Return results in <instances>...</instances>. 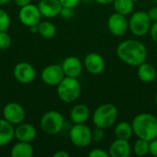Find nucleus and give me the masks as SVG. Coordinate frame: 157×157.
<instances>
[{
    "instance_id": "nucleus-1",
    "label": "nucleus",
    "mask_w": 157,
    "mask_h": 157,
    "mask_svg": "<svg viewBox=\"0 0 157 157\" xmlns=\"http://www.w3.org/2000/svg\"><path fill=\"white\" fill-rule=\"evenodd\" d=\"M118 58L130 66H139L147 58L145 45L138 40H126L121 41L116 50Z\"/></svg>"
},
{
    "instance_id": "nucleus-2",
    "label": "nucleus",
    "mask_w": 157,
    "mask_h": 157,
    "mask_svg": "<svg viewBox=\"0 0 157 157\" xmlns=\"http://www.w3.org/2000/svg\"><path fill=\"white\" fill-rule=\"evenodd\" d=\"M133 134L138 138L152 141L157 138V118L150 113H141L132 122Z\"/></svg>"
},
{
    "instance_id": "nucleus-3",
    "label": "nucleus",
    "mask_w": 157,
    "mask_h": 157,
    "mask_svg": "<svg viewBox=\"0 0 157 157\" xmlns=\"http://www.w3.org/2000/svg\"><path fill=\"white\" fill-rule=\"evenodd\" d=\"M118 116L119 110L117 107L111 103H105L95 109L92 115V121L95 127L106 130L116 122Z\"/></svg>"
},
{
    "instance_id": "nucleus-4",
    "label": "nucleus",
    "mask_w": 157,
    "mask_h": 157,
    "mask_svg": "<svg viewBox=\"0 0 157 157\" xmlns=\"http://www.w3.org/2000/svg\"><path fill=\"white\" fill-rule=\"evenodd\" d=\"M81 94V85L77 78L65 76L57 86V96L64 103H73Z\"/></svg>"
},
{
    "instance_id": "nucleus-5",
    "label": "nucleus",
    "mask_w": 157,
    "mask_h": 157,
    "mask_svg": "<svg viewBox=\"0 0 157 157\" xmlns=\"http://www.w3.org/2000/svg\"><path fill=\"white\" fill-rule=\"evenodd\" d=\"M41 130L49 135H55L61 132L64 126V118L57 110H50L45 112L40 121Z\"/></svg>"
},
{
    "instance_id": "nucleus-6",
    "label": "nucleus",
    "mask_w": 157,
    "mask_h": 157,
    "mask_svg": "<svg viewBox=\"0 0 157 157\" xmlns=\"http://www.w3.org/2000/svg\"><path fill=\"white\" fill-rule=\"evenodd\" d=\"M151 25L152 20L145 11H136L129 19V29L137 37H143L149 33Z\"/></svg>"
},
{
    "instance_id": "nucleus-7",
    "label": "nucleus",
    "mask_w": 157,
    "mask_h": 157,
    "mask_svg": "<svg viewBox=\"0 0 157 157\" xmlns=\"http://www.w3.org/2000/svg\"><path fill=\"white\" fill-rule=\"evenodd\" d=\"M69 138L72 144L79 148H86L93 141L92 131L85 123L82 124H74L70 129Z\"/></svg>"
},
{
    "instance_id": "nucleus-8",
    "label": "nucleus",
    "mask_w": 157,
    "mask_h": 157,
    "mask_svg": "<svg viewBox=\"0 0 157 157\" xmlns=\"http://www.w3.org/2000/svg\"><path fill=\"white\" fill-rule=\"evenodd\" d=\"M41 17L42 16L38 6L33 5L31 3L20 7L18 12V18L20 22L28 28L34 25H38L40 21Z\"/></svg>"
},
{
    "instance_id": "nucleus-9",
    "label": "nucleus",
    "mask_w": 157,
    "mask_h": 157,
    "mask_svg": "<svg viewBox=\"0 0 157 157\" xmlns=\"http://www.w3.org/2000/svg\"><path fill=\"white\" fill-rule=\"evenodd\" d=\"M64 77L63 68L59 64H50L44 67L40 73L42 82L49 86H57Z\"/></svg>"
},
{
    "instance_id": "nucleus-10",
    "label": "nucleus",
    "mask_w": 157,
    "mask_h": 157,
    "mask_svg": "<svg viewBox=\"0 0 157 157\" xmlns=\"http://www.w3.org/2000/svg\"><path fill=\"white\" fill-rule=\"evenodd\" d=\"M2 114L3 118L12 125H18L23 122L26 116L24 108L17 102H10L5 105Z\"/></svg>"
},
{
    "instance_id": "nucleus-11",
    "label": "nucleus",
    "mask_w": 157,
    "mask_h": 157,
    "mask_svg": "<svg viewBox=\"0 0 157 157\" xmlns=\"http://www.w3.org/2000/svg\"><path fill=\"white\" fill-rule=\"evenodd\" d=\"M108 29L116 37L123 36L129 29V21L126 16L114 12L108 18Z\"/></svg>"
},
{
    "instance_id": "nucleus-12",
    "label": "nucleus",
    "mask_w": 157,
    "mask_h": 157,
    "mask_svg": "<svg viewBox=\"0 0 157 157\" xmlns=\"http://www.w3.org/2000/svg\"><path fill=\"white\" fill-rule=\"evenodd\" d=\"M14 77L21 84H29L36 77V70L30 63L21 62L15 65L13 70Z\"/></svg>"
},
{
    "instance_id": "nucleus-13",
    "label": "nucleus",
    "mask_w": 157,
    "mask_h": 157,
    "mask_svg": "<svg viewBox=\"0 0 157 157\" xmlns=\"http://www.w3.org/2000/svg\"><path fill=\"white\" fill-rule=\"evenodd\" d=\"M84 66L86 70L91 75H100L106 67L104 58L98 52L88 53L84 60Z\"/></svg>"
},
{
    "instance_id": "nucleus-14",
    "label": "nucleus",
    "mask_w": 157,
    "mask_h": 157,
    "mask_svg": "<svg viewBox=\"0 0 157 157\" xmlns=\"http://www.w3.org/2000/svg\"><path fill=\"white\" fill-rule=\"evenodd\" d=\"M61 66L65 76L77 78L83 71L84 64L78 57L68 56L63 61Z\"/></svg>"
},
{
    "instance_id": "nucleus-15",
    "label": "nucleus",
    "mask_w": 157,
    "mask_h": 157,
    "mask_svg": "<svg viewBox=\"0 0 157 157\" xmlns=\"http://www.w3.org/2000/svg\"><path fill=\"white\" fill-rule=\"evenodd\" d=\"M38 7L42 17L52 18L60 15L63 6L59 0H40Z\"/></svg>"
},
{
    "instance_id": "nucleus-16",
    "label": "nucleus",
    "mask_w": 157,
    "mask_h": 157,
    "mask_svg": "<svg viewBox=\"0 0 157 157\" xmlns=\"http://www.w3.org/2000/svg\"><path fill=\"white\" fill-rule=\"evenodd\" d=\"M132 152V147L128 140L119 139L114 140L109 148V157H128Z\"/></svg>"
},
{
    "instance_id": "nucleus-17",
    "label": "nucleus",
    "mask_w": 157,
    "mask_h": 157,
    "mask_svg": "<svg viewBox=\"0 0 157 157\" xmlns=\"http://www.w3.org/2000/svg\"><path fill=\"white\" fill-rule=\"evenodd\" d=\"M37 136L36 128L30 123H19L15 128V138L20 142H32Z\"/></svg>"
},
{
    "instance_id": "nucleus-18",
    "label": "nucleus",
    "mask_w": 157,
    "mask_h": 157,
    "mask_svg": "<svg viewBox=\"0 0 157 157\" xmlns=\"http://www.w3.org/2000/svg\"><path fill=\"white\" fill-rule=\"evenodd\" d=\"M70 120L74 124L86 123L90 117V110L85 104H76L70 110Z\"/></svg>"
},
{
    "instance_id": "nucleus-19",
    "label": "nucleus",
    "mask_w": 157,
    "mask_h": 157,
    "mask_svg": "<svg viewBox=\"0 0 157 157\" xmlns=\"http://www.w3.org/2000/svg\"><path fill=\"white\" fill-rule=\"evenodd\" d=\"M15 138L14 125L6 121L5 119H0V147L9 144Z\"/></svg>"
},
{
    "instance_id": "nucleus-20",
    "label": "nucleus",
    "mask_w": 157,
    "mask_h": 157,
    "mask_svg": "<svg viewBox=\"0 0 157 157\" xmlns=\"http://www.w3.org/2000/svg\"><path fill=\"white\" fill-rule=\"evenodd\" d=\"M137 75L139 79L144 83H151L155 81L157 76L155 67L148 63H143L138 66Z\"/></svg>"
},
{
    "instance_id": "nucleus-21",
    "label": "nucleus",
    "mask_w": 157,
    "mask_h": 157,
    "mask_svg": "<svg viewBox=\"0 0 157 157\" xmlns=\"http://www.w3.org/2000/svg\"><path fill=\"white\" fill-rule=\"evenodd\" d=\"M34 150L32 145L27 142H20L15 144L10 150L11 157H32Z\"/></svg>"
},
{
    "instance_id": "nucleus-22",
    "label": "nucleus",
    "mask_w": 157,
    "mask_h": 157,
    "mask_svg": "<svg viewBox=\"0 0 157 157\" xmlns=\"http://www.w3.org/2000/svg\"><path fill=\"white\" fill-rule=\"evenodd\" d=\"M114 133L116 135V138L129 141L132 138V136L133 135V130H132V123H129L127 121L119 122L114 129Z\"/></svg>"
},
{
    "instance_id": "nucleus-23",
    "label": "nucleus",
    "mask_w": 157,
    "mask_h": 157,
    "mask_svg": "<svg viewBox=\"0 0 157 157\" xmlns=\"http://www.w3.org/2000/svg\"><path fill=\"white\" fill-rule=\"evenodd\" d=\"M57 29L55 25L48 20L40 21L38 24V33L45 39H52L56 35Z\"/></svg>"
},
{
    "instance_id": "nucleus-24",
    "label": "nucleus",
    "mask_w": 157,
    "mask_h": 157,
    "mask_svg": "<svg viewBox=\"0 0 157 157\" xmlns=\"http://www.w3.org/2000/svg\"><path fill=\"white\" fill-rule=\"evenodd\" d=\"M112 4L115 12L128 16L133 11L135 3L133 0H114Z\"/></svg>"
},
{
    "instance_id": "nucleus-25",
    "label": "nucleus",
    "mask_w": 157,
    "mask_h": 157,
    "mask_svg": "<svg viewBox=\"0 0 157 157\" xmlns=\"http://www.w3.org/2000/svg\"><path fill=\"white\" fill-rule=\"evenodd\" d=\"M149 141L138 138V140L133 144L132 151L137 156H144L147 154H149Z\"/></svg>"
},
{
    "instance_id": "nucleus-26",
    "label": "nucleus",
    "mask_w": 157,
    "mask_h": 157,
    "mask_svg": "<svg viewBox=\"0 0 157 157\" xmlns=\"http://www.w3.org/2000/svg\"><path fill=\"white\" fill-rule=\"evenodd\" d=\"M11 19L6 11L0 8V31H6L10 26Z\"/></svg>"
},
{
    "instance_id": "nucleus-27",
    "label": "nucleus",
    "mask_w": 157,
    "mask_h": 157,
    "mask_svg": "<svg viewBox=\"0 0 157 157\" xmlns=\"http://www.w3.org/2000/svg\"><path fill=\"white\" fill-rule=\"evenodd\" d=\"M11 45V37L6 31H0V50H6Z\"/></svg>"
},
{
    "instance_id": "nucleus-28",
    "label": "nucleus",
    "mask_w": 157,
    "mask_h": 157,
    "mask_svg": "<svg viewBox=\"0 0 157 157\" xmlns=\"http://www.w3.org/2000/svg\"><path fill=\"white\" fill-rule=\"evenodd\" d=\"M92 137H93V141L96 142V143L102 142L104 140V138H105L104 129L96 127V129L92 132Z\"/></svg>"
},
{
    "instance_id": "nucleus-29",
    "label": "nucleus",
    "mask_w": 157,
    "mask_h": 157,
    "mask_svg": "<svg viewBox=\"0 0 157 157\" xmlns=\"http://www.w3.org/2000/svg\"><path fill=\"white\" fill-rule=\"evenodd\" d=\"M89 157H109V152H106L105 150L101 148H95L88 154Z\"/></svg>"
},
{
    "instance_id": "nucleus-30",
    "label": "nucleus",
    "mask_w": 157,
    "mask_h": 157,
    "mask_svg": "<svg viewBox=\"0 0 157 157\" xmlns=\"http://www.w3.org/2000/svg\"><path fill=\"white\" fill-rule=\"evenodd\" d=\"M75 15L74 8L70 7H62V10L60 12V16L64 19H71Z\"/></svg>"
},
{
    "instance_id": "nucleus-31",
    "label": "nucleus",
    "mask_w": 157,
    "mask_h": 157,
    "mask_svg": "<svg viewBox=\"0 0 157 157\" xmlns=\"http://www.w3.org/2000/svg\"><path fill=\"white\" fill-rule=\"evenodd\" d=\"M63 7H70L75 8L78 6L81 0H59Z\"/></svg>"
},
{
    "instance_id": "nucleus-32",
    "label": "nucleus",
    "mask_w": 157,
    "mask_h": 157,
    "mask_svg": "<svg viewBox=\"0 0 157 157\" xmlns=\"http://www.w3.org/2000/svg\"><path fill=\"white\" fill-rule=\"evenodd\" d=\"M149 154L153 156L157 157V138L150 141L149 144Z\"/></svg>"
},
{
    "instance_id": "nucleus-33",
    "label": "nucleus",
    "mask_w": 157,
    "mask_h": 157,
    "mask_svg": "<svg viewBox=\"0 0 157 157\" xmlns=\"http://www.w3.org/2000/svg\"><path fill=\"white\" fill-rule=\"evenodd\" d=\"M149 32H150V35H151L153 40L157 42V21H155L154 23H152Z\"/></svg>"
},
{
    "instance_id": "nucleus-34",
    "label": "nucleus",
    "mask_w": 157,
    "mask_h": 157,
    "mask_svg": "<svg viewBox=\"0 0 157 157\" xmlns=\"http://www.w3.org/2000/svg\"><path fill=\"white\" fill-rule=\"evenodd\" d=\"M150 19L152 20V22L157 21V6H155L153 7H151L149 9V11L147 12Z\"/></svg>"
},
{
    "instance_id": "nucleus-35",
    "label": "nucleus",
    "mask_w": 157,
    "mask_h": 157,
    "mask_svg": "<svg viewBox=\"0 0 157 157\" xmlns=\"http://www.w3.org/2000/svg\"><path fill=\"white\" fill-rule=\"evenodd\" d=\"M53 157H69L70 155L66 152V151H63V150H59L57 151L56 153L53 154Z\"/></svg>"
},
{
    "instance_id": "nucleus-36",
    "label": "nucleus",
    "mask_w": 157,
    "mask_h": 157,
    "mask_svg": "<svg viewBox=\"0 0 157 157\" xmlns=\"http://www.w3.org/2000/svg\"><path fill=\"white\" fill-rule=\"evenodd\" d=\"M15 4L18 6L19 7H22L24 6H27L31 3V0H14Z\"/></svg>"
},
{
    "instance_id": "nucleus-37",
    "label": "nucleus",
    "mask_w": 157,
    "mask_h": 157,
    "mask_svg": "<svg viewBox=\"0 0 157 157\" xmlns=\"http://www.w3.org/2000/svg\"><path fill=\"white\" fill-rule=\"evenodd\" d=\"M94 1L99 5H109L112 4L114 0H94Z\"/></svg>"
},
{
    "instance_id": "nucleus-38",
    "label": "nucleus",
    "mask_w": 157,
    "mask_h": 157,
    "mask_svg": "<svg viewBox=\"0 0 157 157\" xmlns=\"http://www.w3.org/2000/svg\"><path fill=\"white\" fill-rule=\"evenodd\" d=\"M31 33H38V25H34L29 28Z\"/></svg>"
},
{
    "instance_id": "nucleus-39",
    "label": "nucleus",
    "mask_w": 157,
    "mask_h": 157,
    "mask_svg": "<svg viewBox=\"0 0 157 157\" xmlns=\"http://www.w3.org/2000/svg\"><path fill=\"white\" fill-rule=\"evenodd\" d=\"M12 0H0V6H4L6 4H8L9 2H11Z\"/></svg>"
},
{
    "instance_id": "nucleus-40",
    "label": "nucleus",
    "mask_w": 157,
    "mask_h": 157,
    "mask_svg": "<svg viewBox=\"0 0 157 157\" xmlns=\"http://www.w3.org/2000/svg\"><path fill=\"white\" fill-rule=\"evenodd\" d=\"M81 1H84L85 3H89V2H90L91 0H81Z\"/></svg>"
},
{
    "instance_id": "nucleus-41",
    "label": "nucleus",
    "mask_w": 157,
    "mask_h": 157,
    "mask_svg": "<svg viewBox=\"0 0 157 157\" xmlns=\"http://www.w3.org/2000/svg\"><path fill=\"white\" fill-rule=\"evenodd\" d=\"M155 103H156V105H157V93H156V96H155Z\"/></svg>"
},
{
    "instance_id": "nucleus-42",
    "label": "nucleus",
    "mask_w": 157,
    "mask_h": 157,
    "mask_svg": "<svg viewBox=\"0 0 157 157\" xmlns=\"http://www.w3.org/2000/svg\"><path fill=\"white\" fill-rule=\"evenodd\" d=\"M154 2H155V4H157V0H154Z\"/></svg>"
},
{
    "instance_id": "nucleus-43",
    "label": "nucleus",
    "mask_w": 157,
    "mask_h": 157,
    "mask_svg": "<svg viewBox=\"0 0 157 157\" xmlns=\"http://www.w3.org/2000/svg\"><path fill=\"white\" fill-rule=\"evenodd\" d=\"M133 1H134V3H135V2H138L139 0H133Z\"/></svg>"
}]
</instances>
